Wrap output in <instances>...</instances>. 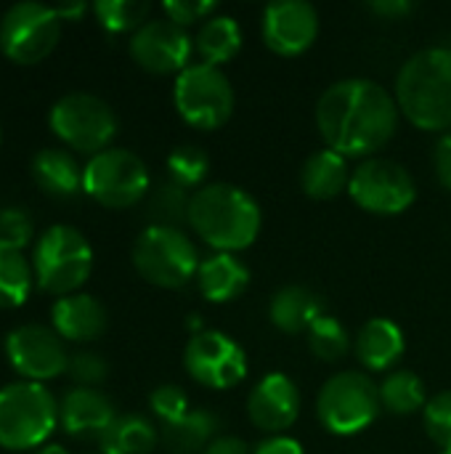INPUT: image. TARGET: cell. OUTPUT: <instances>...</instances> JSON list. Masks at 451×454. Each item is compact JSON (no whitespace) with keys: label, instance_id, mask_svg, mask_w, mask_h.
<instances>
[{"label":"cell","instance_id":"obj_26","mask_svg":"<svg viewBox=\"0 0 451 454\" xmlns=\"http://www.w3.org/2000/svg\"><path fill=\"white\" fill-rule=\"evenodd\" d=\"M242 48V29L231 16H210L194 35V51L202 64L221 67Z\"/></svg>","mask_w":451,"mask_h":454},{"label":"cell","instance_id":"obj_27","mask_svg":"<svg viewBox=\"0 0 451 454\" xmlns=\"http://www.w3.org/2000/svg\"><path fill=\"white\" fill-rule=\"evenodd\" d=\"M157 431L154 426L141 415H122L117 418L106 434L101 436V452L104 454H152L157 447Z\"/></svg>","mask_w":451,"mask_h":454},{"label":"cell","instance_id":"obj_41","mask_svg":"<svg viewBox=\"0 0 451 454\" xmlns=\"http://www.w3.org/2000/svg\"><path fill=\"white\" fill-rule=\"evenodd\" d=\"M415 8V3L409 0H372L369 3V11L377 13L380 19H401V16H409Z\"/></svg>","mask_w":451,"mask_h":454},{"label":"cell","instance_id":"obj_19","mask_svg":"<svg viewBox=\"0 0 451 454\" xmlns=\"http://www.w3.org/2000/svg\"><path fill=\"white\" fill-rule=\"evenodd\" d=\"M51 319L61 340H74V343L96 340L106 330V309L93 295L85 293L58 298L51 309Z\"/></svg>","mask_w":451,"mask_h":454},{"label":"cell","instance_id":"obj_38","mask_svg":"<svg viewBox=\"0 0 451 454\" xmlns=\"http://www.w3.org/2000/svg\"><path fill=\"white\" fill-rule=\"evenodd\" d=\"M66 372L72 375L77 388H93V386H98L109 375V367H106V362L98 354L82 351V354H74L69 359V370Z\"/></svg>","mask_w":451,"mask_h":454},{"label":"cell","instance_id":"obj_12","mask_svg":"<svg viewBox=\"0 0 451 454\" xmlns=\"http://www.w3.org/2000/svg\"><path fill=\"white\" fill-rule=\"evenodd\" d=\"M61 37L56 8L43 3H16L0 21V51L13 64L29 67L48 59Z\"/></svg>","mask_w":451,"mask_h":454},{"label":"cell","instance_id":"obj_36","mask_svg":"<svg viewBox=\"0 0 451 454\" xmlns=\"http://www.w3.org/2000/svg\"><path fill=\"white\" fill-rule=\"evenodd\" d=\"M165 19L178 24V27H191V24H205L210 16H215L218 3H202V0H167L162 5Z\"/></svg>","mask_w":451,"mask_h":454},{"label":"cell","instance_id":"obj_32","mask_svg":"<svg viewBox=\"0 0 451 454\" xmlns=\"http://www.w3.org/2000/svg\"><path fill=\"white\" fill-rule=\"evenodd\" d=\"M210 173V157L199 146H178L167 157V181L181 189H202V181Z\"/></svg>","mask_w":451,"mask_h":454},{"label":"cell","instance_id":"obj_21","mask_svg":"<svg viewBox=\"0 0 451 454\" xmlns=\"http://www.w3.org/2000/svg\"><path fill=\"white\" fill-rule=\"evenodd\" d=\"M250 285V269L234 253H213L199 263L197 287L210 303L237 301Z\"/></svg>","mask_w":451,"mask_h":454},{"label":"cell","instance_id":"obj_37","mask_svg":"<svg viewBox=\"0 0 451 454\" xmlns=\"http://www.w3.org/2000/svg\"><path fill=\"white\" fill-rule=\"evenodd\" d=\"M32 229L35 226H32V218L27 210H21V207L0 210V242L24 250L32 239Z\"/></svg>","mask_w":451,"mask_h":454},{"label":"cell","instance_id":"obj_24","mask_svg":"<svg viewBox=\"0 0 451 454\" xmlns=\"http://www.w3.org/2000/svg\"><path fill=\"white\" fill-rule=\"evenodd\" d=\"M32 178L48 197H74L82 189V168L64 149H43L32 160Z\"/></svg>","mask_w":451,"mask_h":454},{"label":"cell","instance_id":"obj_22","mask_svg":"<svg viewBox=\"0 0 451 454\" xmlns=\"http://www.w3.org/2000/svg\"><path fill=\"white\" fill-rule=\"evenodd\" d=\"M324 317V306L322 298L303 287V285H287L282 287L268 306V319L276 330L287 333V335H300L308 333L311 325Z\"/></svg>","mask_w":451,"mask_h":454},{"label":"cell","instance_id":"obj_33","mask_svg":"<svg viewBox=\"0 0 451 454\" xmlns=\"http://www.w3.org/2000/svg\"><path fill=\"white\" fill-rule=\"evenodd\" d=\"M93 11L109 32H138L149 16V5L141 0H98Z\"/></svg>","mask_w":451,"mask_h":454},{"label":"cell","instance_id":"obj_17","mask_svg":"<svg viewBox=\"0 0 451 454\" xmlns=\"http://www.w3.org/2000/svg\"><path fill=\"white\" fill-rule=\"evenodd\" d=\"M300 415V391L284 372L266 375L247 396V418L255 428L282 436Z\"/></svg>","mask_w":451,"mask_h":454},{"label":"cell","instance_id":"obj_28","mask_svg":"<svg viewBox=\"0 0 451 454\" xmlns=\"http://www.w3.org/2000/svg\"><path fill=\"white\" fill-rule=\"evenodd\" d=\"M35 269L24 253L0 242V309H19L29 298Z\"/></svg>","mask_w":451,"mask_h":454},{"label":"cell","instance_id":"obj_45","mask_svg":"<svg viewBox=\"0 0 451 454\" xmlns=\"http://www.w3.org/2000/svg\"><path fill=\"white\" fill-rule=\"evenodd\" d=\"M441 454H451V452H441Z\"/></svg>","mask_w":451,"mask_h":454},{"label":"cell","instance_id":"obj_3","mask_svg":"<svg viewBox=\"0 0 451 454\" xmlns=\"http://www.w3.org/2000/svg\"><path fill=\"white\" fill-rule=\"evenodd\" d=\"M399 112L420 130H451V48L417 51L396 74Z\"/></svg>","mask_w":451,"mask_h":454},{"label":"cell","instance_id":"obj_44","mask_svg":"<svg viewBox=\"0 0 451 454\" xmlns=\"http://www.w3.org/2000/svg\"><path fill=\"white\" fill-rule=\"evenodd\" d=\"M37 454H66V450L58 447V444H48V447H43Z\"/></svg>","mask_w":451,"mask_h":454},{"label":"cell","instance_id":"obj_13","mask_svg":"<svg viewBox=\"0 0 451 454\" xmlns=\"http://www.w3.org/2000/svg\"><path fill=\"white\" fill-rule=\"evenodd\" d=\"M183 367L199 386L226 391L247 378V354L226 333L202 330L186 343Z\"/></svg>","mask_w":451,"mask_h":454},{"label":"cell","instance_id":"obj_15","mask_svg":"<svg viewBox=\"0 0 451 454\" xmlns=\"http://www.w3.org/2000/svg\"><path fill=\"white\" fill-rule=\"evenodd\" d=\"M191 35L167 19H152L130 37L133 61L152 74H181L191 67Z\"/></svg>","mask_w":451,"mask_h":454},{"label":"cell","instance_id":"obj_7","mask_svg":"<svg viewBox=\"0 0 451 454\" xmlns=\"http://www.w3.org/2000/svg\"><path fill=\"white\" fill-rule=\"evenodd\" d=\"M199 253L194 242L170 226H146L133 245V266L136 271L154 287L178 290L197 279Z\"/></svg>","mask_w":451,"mask_h":454},{"label":"cell","instance_id":"obj_11","mask_svg":"<svg viewBox=\"0 0 451 454\" xmlns=\"http://www.w3.org/2000/svg\"><path fill=\"white\" fill-rule=\"evenodd\" d=\"M348 194L362 210L372 215H399L417 200V186L401 162L388 157H369L351 170Z\"/></svg>","mask_w":451,"mask_h":454},{"label":"cell","instance_id":"obj_25","mask_svg":"<svg viewBox=\"0 0 451 454\" xmlns=\"http://www.w3.org/2000/svg\"><path fill=\"white\" fill-rule=\"evenodd\" d=\"M218 418L207 410H191L175 423L162 426V444L173 454L205 452L218 436Z\"/></svg>","mask_w":451,"mask_h":454},{"label":"cell","instance_id":"obj_9","mask_svg":"<svg viewBox=\"0 0 451 454\" xmlns=\"http://www.w3.org/2000/svg\"><path fill=\"white\" fill-rule=\"evenodd\" d=\"M51 130L74 152L96 157L109 149L117 136V117L112 106L93 93H66L48 114Z\"/></svg>","mask_w":451,"mask_h":454},{"label":"cell","instance_id":"obj_20","mask_svg":"<svg viewBox=\"0 0 451 454\" xmlns=\"http://www.w3.org/2000/svg\"><path fill=\"white\" fill-rule=\"evenodd\" d=\"M354 348H356V359L367 370L385 372L404 356L407 338H404L401 327L393 319L375 317L359 330V335L354 340Z\"/></svg>","mask_w":451,"mask_h":454},{"label":"cell","instance_id":"obj_42","mask_svg":"<svg viewBox=\"0 0 451 454\" xmlns=\"http://www.w3.org/2000/svg\"><path fill=\"white\" fill-rule=\"evenodd\" d=\"M202 454H253L247 442L237 439V436H218Z\"/></svg>","mask_w":451,"mask_h":454},{"label":"cell","instance_id":"obj_2","mask_svg":"<svg viewBox=\"0 0 451 454\" xmlns=\"http://www.w3.org/2000/svg\"><path fill=\"white\" fill-rule=\"evenodd\" d=\"M260 205L234 184H205L191 194L189 226L215 253L247 250L260 234Z\"/></svg>","mask_w":451,"mask_h":454},{"label":"cell","instance_id":"obj_18","mask_svg":"<svg viewBox=\"0 0 451 454\" xmlns=\"http://www.w3.org/2000/svg\"><path fill=\"white\" fill-rule=\"evenodd\" d=\"M58 420L69 436L90 439L104 436L106 428L117 420L112 402L96 388H72L58 404Z\"/></svg>","mask_w":451,"mask_h":454},{"label":"cell","instance_id":"obj_8","mask_svg":"<svg viewBox=\"0 0 451 454\" xmlns=\"http://www.w3.org/2000/svg\"><path fill=\"white\" fill-rule=\"evenodd\" d=\"M175 109L183 122L199 130H215L234 114V88L221 67L191 64L175 77Z\"/></svg>","mask_w":451,"mask_h":454},{"label":"cell","instance_id":"obj_43","mask_svg":"<svg viewBox=\"0 0 451 454\" xmlns=\"http://www.w3.org/2000/svg\"><path fill=\"white\" fill-rule=\"evenodd\" d=\"M85 3H66V5H56V13L61 21H72V19H80L85 13Z\"/></svg>","mask_w":451,"mask_h":454},{"label":"cell","instance_id":"obj_16","mask_svg":"<svg viewBox=\"0 0 451 454\" xmlns=\"http://www.w3.org/2000/svg\"><path fill=\"white\" fill-rule=\"evenodd\" d=\"M260 32L268 51L292 59L306 53L316 43L319 13L306 0H276L263 11Z\"/></svg>","mask_w":451,"mask_h":454},{"label":"cell","instance_id":"obj_40","mask_svg":"<svg viewBox=\"0 0 451 454\" xmlns=\"http://www.w3.org/2000/svg\"><path fill=\"white\" fill-rule=\"evenodd\" d=\"M253 454H306V450L300 442H295L290 436H271V439L260 442Z\"/></svg>","mask_w":451,"mask_h":454},{"label":"cell","instance_id":"obj_6","mask_svg":"<svg viewBox=\"0 0 451 454\" xmlns=\"http://www.w3.org/2000/svg\"><path fill=\"white\" fill-rule=\"evenodd\" d=\"M380 410V386L356 370L332 375L316 399V415L335 436H356L367 431L377 420Z\"/></svg>","mask_w":451,"mask_h":454},{"label":"cell","instance_id":"obj_5","mask_svg":"<svg viewBox=\"0 0 451 454\" xmlns=\"http://www.w3.org/2000/svg\"><path fill=\"white\" fill-rule=\"evenodd\" d=\"M32 269L40 290L56 298L74 295L93 271L90 242L74 226L56 223L45 234H40L32 255Z\"/></svg>","mask_w":451,"mask_h":454},{"label":"cell","instance_id":"obj_31","mask_svg":"<svg viewBox=\"0 0 451 454\" xmlns=\"http://www.w3.org/2000/svg\"><path fill=\"white\" fill-rule=\"evenodd\" d=\"M306 335H308L311 354L319 362H327V364L340 362L348 354V348H351V338H348L346 327L335 317H330V314L319 317Z\"/></svg>","mask_w":451,"mask_h":454},{"label":"cell","instance_id":"obj_30","mask_svg":"<svg viewBox=\"0 0 451 454\" xmlns=\"http://www.w3.org/2000/svg\"><path fill=\"white\" fill-rule=\"evenodd\" d=\"M189 205H191L189 192L173 181H165L149 197V207H146L149 221H152V226L181 229V223H189Z\"/></svg>","mask_w":451,"mask_h":454},{"label":"cell","instance_id":"obj_10","mask_svg":"<svg viewBox=\"0 0 451 454\" xmlns=\"http://www.w3.org/2000/svg\"><path fill=\"white\" fill-rule=\"evenodd\" d=\"M82 192L98 205L125 210L149 192V170L130 149H104L82 168Z\"/></svg>","mask_w":451,"mask_h":454},{"label":"cell","instance_id":"obj_14","mask_svg":"<svg viewBox=\"0 0 451 454\" xmlns=\"http://www.w3.org/2000/svg\"><path fill=\"white\" fill-rule=\"evenodd\" d=\"M8 364L29 383H43L69 370V354L56 330L43 325H24L5 338Z\"/></svg>","mask_w":451,"mask_h":454},{"label":"cell","instance_id":"obj_23","mask_svg":"<svg viewBox=\"0 0 451 454\" xmlns=\"http://www.w3.org/2000/svg\"><path fill=\"white\" fill-rule=\"evenodd\" d=\"M348 181H351L348 160L332 149L314 152L300 168V189L319 202L335 200L343 192H348Z\"/></svg>","mask_w":451,"mask_h":454},{"label":"cell","instance_id":"obj_29","mask_svg":"<svg viewBox=\"0 0 451 454\" xmlns=\"http://www.w3.org/2000/svg\"><path fill=\"white\" fill-rule=\"evenodd\" d=\"M380 404L391 415H415V412L425 410L428 396H425V386H423L420 375H415L409 370L391 372L380 383Z\"/></svg>","mask_w":451,"mask_h":454},{"label":"cell","instance_id":"obj_34","mask_svg":"<svg viewBox=\"0 0 451 454\" xmlns=\"http://www.w3.org/2000/svg\"><path fill=\"white\" fill-rule=\"evenodd\" d=\"M423 423L431 442H436L441 452H451V391H441L428 399L423 410Z\"/></svg>","mask_w":451,"mask_h":454},{"label":"cell","instance_id":"obj_4","mask_svg":"<svg viewBox=\"0 0 451 454\" xmlns=\"http://www.w3.org/2000/svg\"><path fill=\"white\" fill-rule=\"evenodd\" d=\"M58 407L43 383L19 380L0 388V447L24 452L43 447L56 431Z\"/></svg>","mask_w":451,"mask_h":454},{"label":"cell","instance_id":"obj_39","mask_svg":"<svg viewBox=\"0 0 451 454\" xmlns=\"http://www.w3.org/2000/svg\"><path fill=\"white\" fill-rule=\"evenodd\" d=\"M433 165H436V176H439L441 186L451 192V130L449 133H444L441 141L436 144Z\"/></svg>","mask_w":451,"mask_h":454},{"label":"cell","instance_id":"obj_46","mask_svg":"<svg viewBox=\"0 0 451 454\" xmlns=\"http://www.w3.org/2000/svg\"><path fill=\"white\" fill-rule=\"evenodd\" d=\"M0 21H3V16H0Z\"/></svg>","mask_w":451,"mask_h":454},{"label":"cell","instance_id":"obj_1","mask_svg":"<svg viewBox=\"0 0 451 454\" xmlns=\"http://www.w3.org/2000/svg\"><path fill=\"white\" fill-rule=\"evenodd\" d=\"M399 117L396 96L369 77L338 80L316 101V128L327 149L346 160L375 157L393 138Z\"/></svg>","mask_w":451,"mask_h":454},{"label":"cell","instance_id":"obj_35","mask_svg":"<svg viewBox=\"0 0 451 454\" xmlns=\"http://www.w3.org/2000/svg\"><path fill=\"white\" fill-rule=\"evenodd\" d=\"M149 404H152V412L162 420V426L167 423H175L181 420L183 415H189V396L181 386H173V383H165V386H157L149 396Z\"/></svg>","mask_w":451,"mask_h":454}]
</instances>
